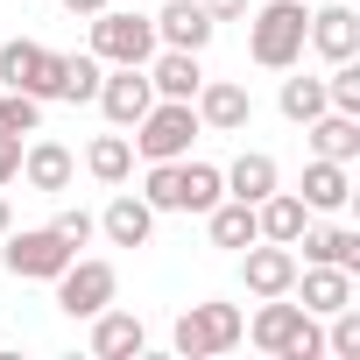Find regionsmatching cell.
Instances as JSON below:
<instances>
[{
    "label": "cell",
    "instance_id": "1",
    "mask_svg": "<svg viewBox=\"0 0 360 360\" xmlns=\"http://www.w3.org/2000/svg\"><path fill=\"white\" fill-rule=\"evenodd\" d=\"M248 339L276 360H318L325 353V332L304 304H283V297H262V311L248 318Z\"/></svg>",
    "mask_w": 360,
    "mask_h": 360
},
{
    "label": "cell",
    "instance_id": "2",
    "mask_svg": "<svg viewBox=\"0 0 360 360\" xmlns=\"http://www.w3.org/2000/svg\"><path fill=\"white\" fill-rule=\"evenodd\" d=\"M304 29H311L304 0H269V8L248 15V57H255L262 71H290V64L304 57Z\"/></svg>",
    "mask_w": 360,
    "mask_h": 360
},
{
    "label": "cell",
    "instance_id": "3",
    "mask_svg": "<svg viewBox=\"0 0 360 360\" xmlns=\"http://www.w3.org/2000/svg\"><path fill=\"white\" fill-rule=\"evenodd\" d=\"M240 339H248V318H240V304H191L184 318H176V332H169V346L184 353V360L233 353Z\"/></svg>",
    "mask_w": 360,
    "mask_h": 360
},
{
    "label": "cell",
    "instance_id": "4",
    "mask_svg": "<svg viewBox=\"0 0 360 360\" xmlns=\"http://www.w3.org/2000/svg\"><path fill=\"white\" fill-rule=\"evenodd\" d=\"M191 134H205L198 106L191 99H155L141 120H134V148L148 162H176V155H191Z\"/></svg>",
    "mask_w": 360,
    "mask_h": 360
},
{
    "label": "cell",
    "instance_id": "5",
    "mask_svg": "<svg viewBox=\"0 0 360 360\" xmlns=\"http://www.w3.org/2000/svg\"><path fill=\"white\" fill-rule=\"evenodd\" d=\"M71 255H78V248H71L57 226H29V233L8 226V240H0V262H8V276H22V283H57Z\"/></svg>",
    "mask_w": 360,
    "mask_h": 360
},
{
    "label": "cell",
    "instance_id": "6",
    "mask_svg": "<svg viewBox=\"0 0 360 360\" xmlns=\"http://www.w3.org/2000/svg\"><path fill=\"white\" fill-rule=\"evenodd\" d=\"M85 22H92V57H99V64H148V57L162 50L148 15H120V8H99V15H85Z\"/></svg>",
    "mask_w": 360,
    "mask_h": 360
},
{
    "label": "cell",
    "instance_id": "7",
    "mask_svg": "<svg viewBox=\"0 0 360 360\" xmlns=\"http://www.w3.org/2000/svg\"><path fill=\"white\" fill-rule=\"evenodd\" d=\"M113 290H120V276H113V262H64V276H57V311L64 318H92V311H106L113 304Z\"/></svg>",
    "mask_w": 360,
    "mask_h": 360
},
{
    "label": "cell",
    "instance_id": "8",
    "mask_svg": "<svg viewBox=\"0 0 360 360\" xmlns=\"http://www.w3.org/2000/svg\"><path fill=\"white\" fill-rule=\"evenodd\" d=\"M57 50H43V43H29V36H15V43H0V85L8 92H36V99H57Z\"/></svg>",
    "mask_w": 360,
    "mask_h": 360
},
{
    "label": "cell",
    "instance_id": "9",
    "mask_svg": "<svg viewBox=\"0 0 360 360\" xmlns=\"http://www.w3.org/2000/svg\"><path fill=\"white\" fill-rule=\"evenodd\" d=\"M148 106H155L148 71H141V64H106V78H99V113H106L113 127H134Z\"/></svg>",
    "mask_w": 360,
    "mask_h": 360
},
{
    "label": "cell",
    "instance_id": "10",
    "mask_svg": "<svg viewBox=\"0 0 360 360\" xmlns=\"http://www.w3.org/2000/svg\"><path fill=\"white\" fill-rule=\"evenodd\" d=\"M240 283H248V297H290V283H297V248H283V240H248V248H240Z\"/></svg>",
    "mask_w": 360,
    "mask_h": 360
},
{
    "label": "cell",
    "instance_id": "11",
    "mask_svg": "<svg viewBox=\"0 0 360 360\" xmlns=\"http://www.w3.org/2000/svg\"><path fill=\"white\" fill-rule=\"evenodd\" d=\"M290 297H297L311 318H332V311H346V304H353V269L297 262V283H290Z\"/></svg>",
    "mask_w": 360,
    "mask_h": 360
},
{
    "label": "cell",
    "instance_id": "12",
    "mask_svg": "<svg viewBox=\"0 0 360 360\" xmlns=\"http://www.w3.org/2000/svg\"><path fill=\"white\" fill-rule=\"evenodd\" d=\"M191 106H198V120H205L212 134H240V127L255 120V99H248V85H233V78H205V85L191 92Z\"/></svg>",
    "mask_w": 360,
    "mask_h": 360
},
{
    "label": "cell",
    "instance_id": "13",
    "mask_svg": "<svg viewBox=\"0 0 360 360\" xmlns=\"http://www.w3.org/2000/svg\"><path fill=\"white\" fill-rule=\"evenodd\" d=\"M304 43H311V50H318L325 64H346V57H360V15L332 0V8H318V15H311Z\"/></svg>",
    "mask_w": 360,
    "mask_h": 360
},
{
    "label": "cell",
    "instance_id": "14",
    "mask_svg": "<svg viewBox=\"0 0 360 360\" xmlns=\"http://www.w3.org/2000/svg\"><path fill=\"white\" fill-rule=\"evenodd\" d=\"M22 176H29V191L57 198V191H71V176H78V155H71L64 141H29V148H22Z\"/></svg>",
    "mask_w": 360,
    "mask_h": 360
},
{
    "label": "cell",
    "instance_id": "15",
    "mask_svg": "<svg viewBox=\"0 0 360 360\" xmlns=\"http://www.w3.org/2000/svg\"><path fill=\"white\" fill-rule=\"evenodd\" d=\"M212 29H219V22L198 8V0H169V8L155 15V43H162V50H205Z\"/></svg>",
    "mask_w": 360,
    "mask_h": 360
},
{
    "label": "cell",
    "instance_id": "16",
    "mask_svg": "<svg viewBox=\"0 0 360 360\" xmlns=\"http://www.w3.org/2000/svg\"><path fill=\"white\" fill-rule=\"evenodd\" d=\"M99 233H106L113 248H148V233H155V205L134 198V191H120V198L99 212Z\"/></svg>",
    "mask_w": 360,
    "mask_h": 360
},
{
    "label": "cell",
    "instance_id": "17",
    "mask_svg": "<svg viewBox=\"0 0 360 360\" xmlns=\"http://www.w3.org/2000/svg\"><path fill=\"white\" fill-rule=\"evenodd\" d=\"M148 346V325L134 318V311H92V353L99 360H127V353H141Z\"/></svg>",
    "mask_w": 360,
    "mask_h": 360
},
{
    "label": "cell",
    "instance_id": "18",
    "mask_svg": "<svg viewBox=\"0 0 360 360\" xmlns=\"http://www.w3.org/2000/svg\"><path fill=\"white\" fill-rule=\"evenodd\" d=\"M141 71H148L155 99H191V92L205 85V71H198V50H155Z\"/></svg>",
    "mask_w": 360,
    "mask_h": 360
},
{
    "label": "cell",
    "instance_id": "19",
    "mask_svg": "<svg viewBox=\"0 0 360 360\" xmlns=\"http://www.w3.org/2000/svg\"><path fill=\"white\" fill-rule=\"evenodd\" d=\"M304 134H311V155H325V162H353L360 155V113H318V120H304Z\"/></svg>",
    "mask_w": 360,
    "mask_h": 360
},
{
    "label": "cell",
    "instance_id": "20",
    "mask_svg": "<svg viewBox=\"0 0 360 360\" xmlns=\"http://www.w3.org/2000/svg\"><path fill=\"white\" fill-rule=\"evenodd\" d=\"M255 226H262V240H283V248H297V233L311 226V205H304L297 191H283V184H276V191L255 205Z\"/></svg>",
    "mask_w": 360,
    "mask_h": 360
},
{
    "label": "cell",
    "instance_id": "21",
    "mask_svg": "<svg viewBox=\"0 0 360 360\" xmlns=\"http://www.w3.org/2000/svg\"><path fill=\"white\" fill-rule=\"evenodd\" d=\"M226 198H248V205H262L276 184H283V169H276V155H262V148H248V155H233L226 169Z\"/></svg>",
    "mask_w": 360,
    "mask_h": 360
},
{
    "label": "cell",
    "instance_id": "22",
    "mask_svg": "<svg viewBox=\"0 0 360 360\" xmlns=\"http://www.w3.org/2000/svg\"><path fill=\"white\" fill-rule=\"evenodd\" d=\"M297 248H304V262H325V269H353L360 276V233L353 226H304Z\"/></svg>",
    "mask_w": 360,
    "mask_h": 360
},
{
    "label": "cell",
    "instance_id": "23",
    "mask_svg": "<svg viewBox=\"0 0 360 360\" xmlns=\"http://www.w3.org/2000/svg\"><path fill=\"white\" fill-rule=\"evenodd\" d=\"M297 198L311 205V212H346V198H353V176H346V162H311L304 169V184H297Z\"/></svg>",
    "mask_w": 360,
    "mask_h": 360
},
{
    "label": "cell",
    "instance_id": "24",
    "mask_svg": "<svg viewBox=\"0 0 360 360\" xmlns=\"http://www.w3.org/2000/svg\"><path fill=\"white\" fill-rule=\"evenodd\" d=\"M205 233H212V248H226V255H240L248 240H262V226H255V205H248V198H219V205L205 212Z\"/></svg>",
    "mask_w": 360,
    "mask_h": 360
},
{
    "label": "cell",
    "instance_id": "25",
    "mask_svg": "<svg viewBox=\"0 0 360 360\" xmlns=\"http://www.w3.org/2000/svg\"><path fill=\"white\" fill-rule=\"evenodd\" d=\"M226 198V176L212 162H184L176 155V212H212Z\"/></svg>",
    "mask_w": 360,
    "mask_h": 360
},
{
    "label": "cell",
    "instance_id": "26",
    "mask_svg": "<svg viewBox=\"0 0 360 360\" xmlns=\"http://www.w3.org/2000/svg\"><path fill=\"white\" fill-rule=\"evenodd\" d=\"M85 169L99 176V184H127V169H134V141L127 134H99L85 148Z\"/></svg>",
    "mask_w": 360,
    "mask_h": 360
},
{
    "label": "cell",
    "instance_id": "27",
    "mask_svg": "<svg viewBox=\"0 0 360 360\" xmlns=\"http://www.w3.org/2000/svg\"><path fill=\"white\" fill-rule=\"evenodd\" d=\"M99 78H106V64H99L92 50H85V57H64V64H57V99H71V106H78V99H99Z\"/></svg>",
    "mask_w": 360,
    "mask_h": 360
},
{
    "label": "cell",
    "instance_id": "28",
    "mask_svg": "<svg viewBox=\"0 0 360 360\" xmlns=\"http://www.w3.org/2000/svg\"><path fill=\"white\" fill-rule=\"evenodd\" d=\"M276 106H283V120H297V127L318 120V113H325V78H283V99H276Z\"/></svg>",
    "mask_w": 360,
    "mask_h": 360
},
{
    "label": "cell",
    "instance_id": "29",
    "mask_svg": "<svg viewBox=\"0 0 360 360\" xmlns=\"http://www.w3.org/2000/svg\"><path fill=\"white\" fill-rule=\"evenodd\" d=\"M0 127L8 134H36L43 127V99L36 92H0Z\"/></svg>",
    "mask_w": 360,
    "mask_h": 360
},
{
    "label": "cell",
    "instance_id": "30",
    "mask_svg": "<svg viewBox=\"0 0 360 360\" xmlns=\"http://www.w3.org/2000/svg\"><path fill=\"white\" fill-rule=\"evenodd\" d=\"M325 106H332V113H360V64H353V57L332 64V78H325Z\"/></svg>",
    "mask_w": 360,
    "mask_h": 360
},
{
    "label": "cell",
    "instance_id": "31",
    "mask_svg": "<svg viewBox=\"0 0 360 360\" xmlns=\"http://www.w3.org/2000/svg\"><path fill=\"white\" fill-rule=\"evenodd\" d=\"M325 353H339V360H360V304L332 311V332H325Z\"/></svg>",
    "mask_w": 360,
    "mask_h": 360
},
{
    "label": "cell",
    "instance_id": "32",
    "mask_svg": "<svg viewBox=\"0 0 360 360\" xmlns=\"http://www.w3.org/2000/svg\"><path fill=\"white\" fill-rule=\"evenodd\" d=\"M50 226H57V233H64V240H71V248H85V240H92V233H99V219H92V212H78V205H64V212H57V219H50Z\"/></svg>",
    "mask_w": 360,
    "mask_h": 360
},
{
    "label": "cell",
    "instance_id": "33",
    "mask_svg": "<svg viewBox=\"0 0 360 360\" xmlns=\"http://www.w3.org/2000/svg\"><path fill=\"white\" fill-rule=\"evenodd\" d=\"M15 176H22V134L0 127V184H15Z\"/></svg>",
    "mask_w": 360,
    "mask_h": 360
},
{
    "label": "cell",
    "instance_id": "34",
    "mask_svg": "<svg viewBox=\"0 0 360 360\" xmlns=\"http://www.w3.org/2000/svg\"><path fill=\"white\" fill-rule=\"evenodd\" d=\"M198 8H205L212 22H240V15H248V0H198Z\"/></svg>",
    "mask_w": 360,
    "mask_h": 360
},
{
    "label": "cell",
    "instance_id": "35",
    "mask_svg": "<svg viewBox=\"0 0 360 360\" xmlns=\"http://www.w3.org/2000/svg\"><path fill=\"white\" fill-rule=\"evenodd\" d=\"M64 8H71V15H99V8H106V0H64Z\"/></svg>",
    "mask_w": 360,
    "mask_h": 360
},
{
    "label": "cell",
    "instance_id": "36",
    "mask_svg": "<svg viewBox=\"0 0 360 360\" xmlns=\"http://www.w3.org/2000/svg\"><path fill=\"white\" fill-rule=\"evenodd\" d=\"M8 226H15V212H8V198H0V240H8Z\"/></svg>",
    "mask_w": 360,
    "mask_h": 360
}]
</instances>
